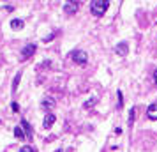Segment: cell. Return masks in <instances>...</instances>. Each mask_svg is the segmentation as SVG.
Returning <instances> with one entry per match:
<instances>
[{
  "mask_svg": "<svg viewBox=\"0 0 157 152\" xmlns=\"http://www.w3.org/2000/svg\"><path fill=\"white\" fill-rule=\"evenodd\" d=\"M55 120H57V119H55V115H53V113H46V117H44V122H43V126L46 127V129H50L51 126L55 124Z\"/></svg>",
  "mask_w": 157,
  "mask_h": 152,
  "instance_id": "obj_7",
  "label": "cell"
},
{
  "mask_svg": "<svg viewBox=\"0 0 157 152\" xmlns=\"http://www.w3.org/2000/svg\"><path fill=\"white\" fill-rule=\"evenodd\" d=\"M20 126H21L23 131L27 133V136H30V134H32V127H30V124L27 122V120H21V122H20Z\"/></svg>",
  "mask_w": 157,
  "mask_h": 152,
  "instance_id": "obj_9",
  "label": "cell"
},
{
  "mask_svg": "<svg viewBox=\"0 0 157 152\" xmlns=\"http://www.w3.org/2000/svg\"><path fill=\"white\" fill-rule=\"evenodd\" d=\"M117 94H118V110H122V106H124V94H122V90H117Z\"/></svg>",
  "mask_w": 157,
  "mask_h": 152,
  "instance_id": "obj_15",
  "label": "cell"
},
{
  "mask_svg": "<svg viewBox=\"0 0 157 152\" xmlns=\"http://www.w3.org/2000/svg\"><path fill=\"white\" fill-rule=\"evenodd\" d=\"M11 108H13V111H20V104L18 103H11Z\"/></svg>",
  "mask_w": 157,
  "mask_h": 152,
  "instance_id": "obj_17",
  "label": "cell"
},
{
  "mask_svg": "<svg viewBox=\"0 0 157 152\" xmlns=\"http://www.w3.org/2000/svg\"><path fill=\"white\" fill-rule=\"evenodd\" d=\"M43 108H51V106H55V99H51V97H46V99H43Z\"/></svg>",
  "mask_w": 157,
  "mask_h": 152,
  "instance_id": "obj_10",
  "label": "cell"
},
{
  "mask_svg": "<svg viewBox=\"0 0 157 152\" xmlns=\"http://www.w3.org/2000/svg\"><path fill=\"white\" fill-rule=\"evenodd\" d=\"M108 7H109V2H108V0H94L92 4H90V13H92L94 16L101 18V16L108 11Z\"/></svg>",
  "mask_w": 157,
  "mask_h": 152,
  "instance_id": "obj_1",
  "label": "cell"
},
{
  "mask_svg": "<svg viewBox=\"0 0 157 152\" xmlns=\"http://www.w3.org/2000/svg\"><path fill=\"white\" fill-rule=\"evenodd\" d=\"M147 117L150 120H157V104H150L147 108Z\"/></svg>",
  "mask_w": 157,
  "mask_h": 152,
  "instance_id": "obj_6",
  "label": "cell"
},
{
  "mask_svg": "<svg viewBox=\"0 0 157 152\" xmlns=\"http://www.w3.org/2000/svg\"><path fill=\"white\" fill-rule=\"evenodd\" d=\"M36 50H37V46H36V44H27V46H25V48L21 50V57H23V58L32 57V55L36 53Z\"/></svg>",
  "mask_w": 157,
  "mask_h": 152,
  "instance_id": "obj_3",
  "label": "cell"
},
{
  "mask_svg": "<svg viewBox=\"0 0 157 152\" xmlns=\"http://www.w3.org/2000/svg\"><path fill=\"white\" fill-rule=\"evenodd\" d=\"M57 152H65V150H64V149H58V150H57Z\"/></svg>",
  "mask_w": 157,
  "mask_h": 152,
  "instance_id": "obj_21",
  "label": "cell"
},
{
  "mask_svg": "<svg viewBox=\"0 0 157 152\" xmlns=\"http://www.w3.org/2000/svg\"><path fill=\"white\" fill-rule=\"evenodd\" d=\"M134 113H136V108L132 106V108L129 110V127H132V124H134Z\"/></svg>",
  "mask_w": 157,
  "mask_h": 152,
  "instance_id": "obj_13",
  "label": "cell"
},
{
  "mask_svg": "<svg viewBox=\"0 0 157 152\" xmlns=\"http://www.w3.org/2000/svg\"><path fill=\"white\" fill-rule=\"evenodd\" d=\"M115 51H117V55H120V57H125L129 51V46L127 43H118L117 46H115Z\"/></svg>",
  "mask_w": 157,
  "mask_h": 152,
  "instance_id": "obj_4",
  "label": "cell"
},
{
  "mask_svg": "<svg viewBox=\"0 0 157 152\" xmlns=\"http://www.w3.org/2000/svg\"><path fill=\"white\" fill-rule=\"evenodd\" d=\"M14 134H16V138H25V136H27V133L23 131L21 126H16V127H14Z\"/></svg>",
  "mask_w": 157,
  "mask_h": 152,
  "instance_id": "obj_11",
  "label": "cell"
},
{
  "mask_svg": "<svg viewBox=\"0 0 157 152\" xmlns=\"http://www.w3.org/2000/svg\"><path fill=\"white\" fill-rule=\"evenodd\" d=\"M71 58H72V62L78 64V65H85L86 62H88V55H86V51H83V50H72Z\"/></svg>",
  "mask_w": 157,
  "mask_h": 152,
  "instance_id": "obj_2",
  "label": "cell"
},
{
  "mask_svg": "<svg viewBox=\"0 0 157 152\" xmlns=\"http://www.w3.org/2000/svg\"><path fill=\"white\" fill-rule=\"evenodd\" d=\"M11 29L13 30H21L23 29V20H20V18L13 20V21H11Z\"/></svg>",
  "mask_w": 157,
  "mask_h": 152,
  "instance_id": "obj_8",
  "label": "cell"
},
{
  "mask_svg": "<svg viewBox=\"0 0 157 152\" xmlns=\"http://www.w3.org/2000/svg\"><path fill=\"white\" fill-rule=\"evenodd\" d=\"M20 152H36V149L32 145H23L21 149H20Z\"/></svg>",
  "mask_w": 157,
  "mask_h": 152,
  "instance_id": "obj_16",
  "label": "cell"
},
{
  "mask_svg": "<svg viewBox=\"0 0 157 152\" xmlns=\"http://www.w3.org/2000/svg\"><path fill=\"white\" fill-rule=\"evenodd\" d=\"M95 103H97V97H92V99H88V101L83 103V106L85 108H92V104H95Z\"/></svg>",
  "mask_w": 157,
  "mask_h": 152,
  "instance_id": "obj_14",
  "label": "cell"
},
{
  "mask_svg": "<svg viewBox=\"0 0 157 152\" xmlns=\"http://www.w3.org/2000/svg\"><path fill=\"white\" fill-rule=\"evenodd\" d=\"M53 37H55V34H50V36H48V37H44V41H46V43H48V41H51V39H53Z\"/></svg>",
  "mask_w": 157,
  "mask_h": 152,
  "instance_id": "obj_18",
  "label": "cell"
},
{
  "mask_svg": "<svg viewBox=\"0 0 157 152\" xmlns=\"http://www.w3.org/2000/svg\"><path fill=\"white\" fill-rule=\"evenodd\" d=\"M154 83H155V85H157V69H155V71H154Z\"/></svg>",
  "mask_w": 157,
  "mask_h": 152,
  "instance_id": "obj_19",
  "label": "cell"
},
{
  "mask_svg": "<svg viewBox=\"0 0 157 152\" xmlns=\"http://www.w3.org/2000/svg\"><path fill=\"white\" fill-rule=\"evenodd\" d=\"M4 7H6V11H13V9H14L13 6H9V4H7V6H4Z\"/></svg>",
  "mask_w": 157,
  "mask_h": 152,
  "instance_id": "obj_20",
  "label": "cell"
},
{
  "mask_svg": "<svg viewBox=\"0 0 157 152\" xmlns=\"http://www.w3.org/2000/svg\"><path fill=\"white\" fill-rule=\"evenodd\" d=\"M21 71H18L16 72V76H14V81H13V90H16L18 88V85H20V80H21Z\"/></svg>",
  "mask_w": 157,
  "mask_h": 152,
  "instance_id": "obj_12",
  "label": "cell"
},
{
  "mask_svg": "<svg viewBox=\"0 0 157 152\" xmlns=\"http://www.w3.org/2000/svg\"><path fill=\"white\" fill-rule=\"evenodd\" d=\"M78 2H67L64 6V11L67 13V14H74V13H78Z\"/></svg>",
  "mask_w": 157,
  "mask_h": 152,
  "instance_id": "obj_5",
  "label": "cell"
}]
</instances>
